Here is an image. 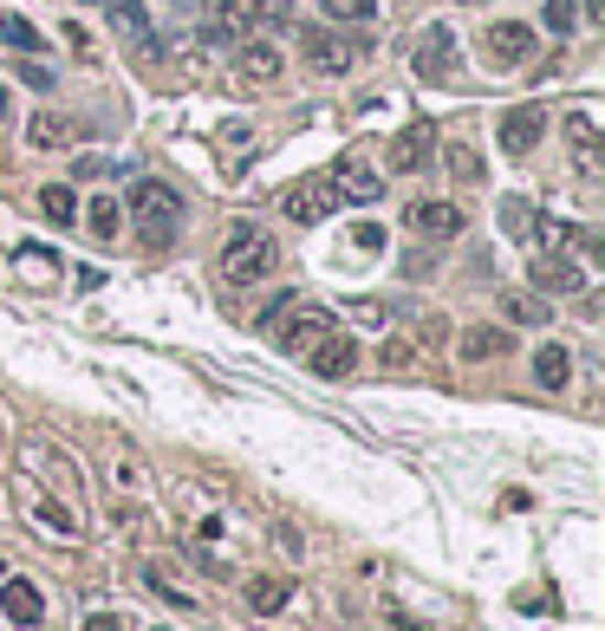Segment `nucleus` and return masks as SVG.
Instances as JSON below:
<instances>
[{"instance_id":"29","label":"nucleus","mask_w":605,"mask_h":631,"mask_svg":"<svg viewBox=\"0 0 605 631\" xmlns=\"http://www.w3.org/2000/svg\"><path fill=\"white\" fill-rule=\"evenodd\" d=\"M320 7H326V13H333V20H352V26H358V20H371V13H378V0H320Z\"/></svg>"},{"instance_id":"11","label":"nucleus","mask_w":605,"mask_h":631,"mask_svg":"<svg viewBox=\"0 0 605 631\" xmlns=\"http://www.w3.org/2000/svg\"><path fill=\"white\" fill-rule=\"evenodd\" d=\"M20 463H26V469H40L46 494H60V501H72V494H78V469H72V463L60 456V449H53V443H33V436H26Z\"/></svg>"},{"instance_id":"4","label":"nucleus","mask_w":605,"mask_h":631,"mask_svg":"<svg viewBox=\"0 0 605 631\" xmlns=\"http://www.w3.org/2000/svg\"><path fill=\"white\" fill-rule=\"evenodd\" d=\"M287 78V59H280V46L273 40H235V85H248V91H268Z\"/></svg>"},{"instance_id":"18","label":"nucleus","mask_w":605,"mask_h":631,"mask_svg":"<svg viewBox=\"0 0 605 631\" xmlns=\"http://www.w3.org/2000/svg\"><path fill=\"white\" fill-rule=\"evenodd\" d=\"M287 599H293V579H273V573H261V579H248V606H255L261 619H273V612H287Z\"/></svg>"},{"instance_id":"28","label":"nucleus","mask_w":605,"mask_h":631,"mask_svg":"<svg viewBox=\"0 0 605 631\" xmlns=\"http://www.w3.org/2000/svg\"><path fill=\"white\" fill-rule=\"evenodd\" d=\"M540 20H547V33H553V40H566V33L580 26V0H547V7H540Z\"/></svg>"},{"instance_id":"14","label":"nucleus","mask_w":605,"mask_h":631,"mask_svg":"<svg viewBox=\"0 0 605 631\" xmlns=\"http://www.w3.org/2000/svg\"><path fill=\"white\" fill-rule=\"evenodd\" d=\"M528 281H534L540 293H586V268H580L566 248H553V254H540L534 268H528Z\"/></svg>"},{"instance_id":"12","label":"nucleus","mask_w":605,"mask_h":631,"mask_svg":"<svg viewBox=\"0 0 605 631\" xmlns=\"http://www.w3.org/2000/svg\"><path fill=\"white\" fill-rule=\"evenodd\" d=\"M495 138H501V150H508V156H528V150L547 138V111H540V105H515V111H501Z\"/></svg>"},{"instance_id":"5","label":"nucleus","mask_w":605,"mask_h":631,"mask_svg":"<svg viewBox=\"0 0 605 631\" xmlns=\"http://www.w3.org/2000/svg\"><path fill=\"white\" fill-rule=\"evenodd\" d=\"M410 72H417L423 85L456 78V33H450V26H423V33H417V53H410Z\"/></svg>"},{"instance_id":"23","label":"nucleus","mask_w":605,"mask_h":631,"mask_svg":"<svg viewBox=\"0 0 605 631\" xmlns=\"http://www.w3.org/2000/svg\"><path fill=\"white\" fill-rule=\"evenodd\" d=\"M40 215H46L53 228H72V221H78V196H72L66 183H46V189H40Z\"/></svg>"},{"instance_id":"8","label":"nucleus","mask_w":605,"mask_h":631,"mask_svg":"<svg viewBox=\"0 0 605 631\" xmlns=\"http://www.w3.org/2000/svg\"><path fill=\"white\" fill-rule=\"evenodd\" d=\"M482 46H488V59H495L501 72H515V66L534 59V26H521V20H495V26L482 33Z\"/></svg>"},{"instance_id":"7","label":"nucleus","mask_w":605,"mask_h":631,"mask_svg":"<svg viewBox=\"0 0 605 631\" xmlns=\"http://www.w3.org/2000/svg\"><path fill=\"white\" fill-rule=\"evenodd\" d=\"M391 170H403V176H417V170H436V124H430V118L403 124L398 138H391Z\"/></svg>"},{"instance_id":"13","label":"nucleus","mask_w":605,"mask_h":631,"mask_svg":"<svg viewBox=\"0 0 605 631\" xmlns=\"http://www.w3.org/2000/svg\"><path fill=\"white\" fill-rule=\"evenodd\" d=\"M403 221H410V235H423V241H456V235L469 228V221H463V209H456V203H443V196L417 203Z\"/></svg>"},{"instance_id":"21","label":"nucleus","mask_w":605,"mask_h":631,"mask_svg":"<svg viewBox=\"0 0 605 631\" xmlns=\"http://www.w3.org/2000/svg\"><path fill=\"white\" fill-rule=\"evenodd\" d=\"M566 378H573V351H566V346H540V351H534V384L560 391Z\"/></svg>"},{"instance_id":"34","label":"nucleus","mask_w":605,"mask_h":631,"mask_svg":"<svg viewBox=\"0 0 605 631\" xmlns=\"http://www.w3.org/2000/svg\"><path fill=\"white\" fill-rule=\"evenodd\" d=\"M13 72H20V78H26V85H40V91H46V85H53V72H46V66H33V59H20V66H13Z\"/></svg>"},{"instance_id":"36","label":"nucleus","mask_w":605,"mask_h":631,"mask_svg":"<svg viewBox=\"0 0 605 631\" xmlns=\"http://www.w3.org/2000/svg\"><path fill=\"white\" fill-rule=\"evenodd\" d=\"M580 13H586V20H605V0H580Z\"/></svg>"},{"instance_id":"37","label":"nucleus","mask_w":605,"mask_h":631,"mask_svg":"<svg viewBox=\"0 0 605 631\" xmlns=\"http://www.w3.org/2000/svg\"><path fill=\"white\" fill-rule=\"evenodd\" d=\"M91 7H105V0H91Z\"/></svg>"},{"instance_id":"17","label":"nucleus","mask_w":605,"mask_h":631,"mask_svg":"<svg viewBox=\"0 0 605 631\" xmlns=\"http://www.w3.org/2000/svg\"><path fill=\"white\" fill-rule=\"evenodd\" d=\"M333 183H338V196H352V203H378V196H385V176H378V170H365L358 156H345V163H338Z\"/></svg>"},{"instance_id":"32","label":"nucleus","mask_w":605,"mask_h":631,"mask_svg":"<svg viewBox=\"0 0 605 631\" xmlns=\"http://www.w3.org/2000/svg\"><path fill=\"white\" fill-rule=\"evenodd\" d=\"M352 241H358L365 254H378V248H385V228H378V221H358V228H352Z\"/></svg>"},{"instance_id":"31","label":"nucleus","mask_w":605,"mask_h":631,"mask_svg":"<svg viewBox=\"0 0 605 631\" xmlns=\"http://www.w3.org/2000/svg\"><path fill=\"white\" fill-rule=\"evenodd\" d=\"M345 313H352L358 326H385V319H391V306H385V300H352Z\"/></svg>"},{"instance_id":"3","label":"nucleus","mask_w":605,"mask_h":631,"mask_svg":"<svg viewBox=\"0 0 605 631\" xmlns=\"http://www.w3.org/2000/svg\"><path fill=\"white\" fill-rule=\"evenodd\" d=\"M338 203H345V196H338V183H333V176H300V183H293V189L280 196V209L293 215L300 228H313V221L338 215Z\"/></svg>"},{"instance_id":"19","label":"nucleus","mask_w":605,"mask_h":631,"mask_svg":"<svg viewBox=\"0 0 605 631\" xmlns=\"http://www.w3.org/2000/svg\"><path fill=\"white\" fill-rule=\"evenodd\" d=\"M85 228H91L98 241H118V235H125V203H111V196H91V203H85Z\"/></svg>"},{"instance_id":"15","label":"nucleus","mask_w":605,"mask_h":631,"mask_svg":"<svg viewBox=\"0 0 605 631\" xmlns=\"http://www.w3.org/2000/svg\"><path fill=\"white\" fill-rule=\"evenodd\" d=\"M320 333H333V313H326V306H300V313H293V326H273V346L300 358Z\"/></svg>"},{"instance_id":"24","label":"nucleus","mask_w":605,"mask_h":631,"mask_svg":"<svg viewBox=\"0 0 605 631\" xmlns=\"http://www.w3.org/2000/svg\"><path fill=\"white\" fill-rule=\"evenodd\" d=\"M501 351H508V333H501V326H469V333H463V358H469V365L501 358Z\"/></svg>"},{"instance_id":"16","label":"nucleus","mask_w":605,"mask_h":631,"mask_svg":"<svg viewBox=\"0 0 605 631\" xmlns=\"http://www.w3.org/2000/svg\"><path fill=\"white\" fill-rule=\"evenodd\" d=\"M105 13L125 33V46H156V26H150V7L143 0H105Z\"/></svg>"},{"instance_id":"22","label":"nucleus","mask_w":605,"mask_h":631,"mask_svg":"<svg viewBox=\"0 0 605 631\" xmlns=\"http://www.w3.org/2000/svg\"><path fill=\"white\" fill-rule=\"evenodd\" d=\"M26 138H33V150H60V143L78 138V124H72V118H60V111H40V118L26 124Z\"/></svg>"},{"instance_id":"2","label":"nucleus","mask_w":605,"mask_h":631,"mask_svg":"<svg viewBox=\"0 0 605 631\" xmlns=\"http://www.w3.org/2000/svg\"><path fill=\"white\" fill-rule=\"evenodd\" d=\"M125 209L150 221V241H170V228H176V215H183V196H176L170 183H150V176H143V183H131Z\"/></svg>"},{"instance_id":"35","label":"nucleus","mask_w":605,"mask_h":631,"mask_svg":"<svg viewBox=\"0 0 605 631\" xmlns=\"http://www.w3.org/2000/svg\"><path fill=\"white\" fill-rule=\"evenodd\" d=\"M403 274H410V281H430V274H436V261H430V254H410V261H403Z\"/></svg>"},{"instance_id":"25","label":"nucleus","mask_w":605,"mask_h":631,"mask_svg":"<svg viewBox=\"0 0 605 631\" xmlns=\"http://www.w3.org/2000/svg\"><path fill=\"white\" fill-rule=\"evenodd\" d=\"M33 514H40V527H53L60 541H72V534H78V521H72V508L60 501V494H33Z\"/></svg>"},{"instance_id":"9","label":"nucleus","mask_w":605,"mask_h":631,"mask_svg":"<svg viewBox=\"0 0 605 631\" xmlns=\"http://www.w3.org/2000/svg\"><path fill=\"white\" fill-rule=\"evenodd\" d=\"M300 358H306V371H313V378H326V384L358 371V346H352L345 333H320V339L300 351Z\"/></svg>"},{"instance_id":"20","label":"nucleus","mask_w":605,"mask_h":631,"mask_svg":"<svg viewBox=\"0 0 605 631\" xmlns=\"http://www.w3.org/2000/svg\"><path fill=\"white\" fill-rule=\"evenodd\" d=\"M0 40H7L13 53H26V59H40V53H46V33H40L33 20H20V13H0Z\"/></svg>"},{"instance_id":"10","label":"nucleus","mask_w":605,"mask_h":631,"mask_svg":"<svg viewBox=\"0 0 605 631\" xmlns=\"http://www.w3.org/2000/svg\"><path fill=\"white\" fill-rule=\"evenodd\" d=\"M300 46H306V59H313L320 72H352L358 59H365V46H358V40L326 33V26H306V33H300Z\"/></svg>"},{"instance_id":"1","label":"nucleus","mask_w":605,"mask_h":631,"mask_svg":"<svg viewBox=\"0 0 605 631\" xmlns=\"http://www.w3.org/2000/svg\"><path fill=\"white\" fill-rule=\"evenodd\" d=\"M273 268H280V248H273L268 228H255V221H248V228H235V235H228V248H222V281H228V286H261Z\"/></svg>"},{"instance_id":"30","label":"nucleus","mask_w":605,"mask_h":631,"mask_svg":"<svg viewBox=\"0 0 605 631\" xmlns=\"http://www.w3.org/2000/svg\"><path fill=\"white\" fill-rule=\"evenodd\" d=\"M443 163H450L463 183H482V156H475V150H463V143H450V156H443Z\"/></svg>"},{"instance_id":"6","label":"nucleus","mask_w":605,"mask_h":631,"mask_svg":"<svg viewBox=\"0 0 605 631\" xmlns=\"http://www.w3.org/2000/svg\"><path fill=\"white\" fill-rule=\"evenodd\" d=\"M0 612H7V625H13V631H40V619H46V599H40V586H33V579L0 573Z\"/></svg>"},{"instance_id":"27","label":"nucleus","mask_w":605,"mask_h":631,"mask_svg":"<svg viewBox=\"0 0 605 631\" xmlns=\"http://www.w3.org/2000/svg\"><path fill=\"white\" fill-rule=\"evenodd\" d=\"M501 235H534V203H521V196H501Z\"/></svg>"},{"instance_id":"33","label":"nucleus","mask_w":605,"mask_h":631,"mask_svg":"<svg viewBox=\"0 0 605 631\" xmlns=\"http://www.w3.org/2000/svg\"><path fill=\"white\" fill-rule=\"evenodd\" d=\"M78 631H131V625H125L118 612H91V619H85V625H78Z\"/></svg>"},{"instance_id":"26","label":"nucleus","mask_w":605,"mask_h":631,"mask_svg":"<svg viewBox=\"0 0 605 631\" xmlns=\"http://www.w3.org/2000/svg\"><path fill=\"white\" fill-rule=\"evenodd\" d=\"M501 313H508L515 326H547V319H553V313L540 306L534 293H501Z\"/></svg>"}]
</instances>
